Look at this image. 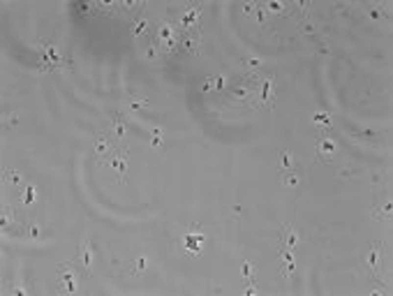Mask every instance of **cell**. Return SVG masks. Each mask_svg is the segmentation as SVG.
Returning a JSON list of instances; mask_svg holds the SVG:
<instances>
[{
	"instance_id": "obj_1",
	"label": "cell",
	"mask_w": 393,
	"mask_h": 296,
	"mask_svg": "<svg viewBox=\"0 0 393 296\" xmlns=\"http://www.w3.org/2000/svg\"><path fill=\"white\" fill-rule=\"evenodd\" d=\"M206 241H208V236H206L204 227L196 224V227H185V229L180 231L178 246H180V250L188 252V255H201Z\"/></svg>"
},
{
	"instance_id": "obj_2",
	"label": "cell",
	"mask_w": 393,
	"mask_h": 296,
	"mask_svg": "<svg viewBox=\"0 0 393 296\" xmlns=\"http://www.w3.org/2000/svg\"><path fill=\"white\" fill-rule=\"evenodd\" d=\"M155 35H157V42H160V51H164L167 56H172L176 51V47L180 44V30L178 25L172 24V21H162L157 25Z\"/></svg>"
},
{
	"instance_id": "obj_3",
	"label": "cell",
	"mask_w": 393,
	"mask_h": 296,
	"mask_svg": "<svg viewBox=\"0 0 393 296\" xmlns=\"http://www.w3.org/2000/svg\"><path fill=\"white\" fill-rule=\"evenodd\" d=\"M58 292H63V294H74V292H79V273H76V269H74L72 264H60L58 266Z\"/></svg>"
},
{
	"instance_id": "obj_4",
	"label": "cell",
	"mask_w": 393,
	"mask_h": 296,
	"mask_svg": "<svg viewBox=\"0 0 393 296\" xmlns=\"http://www.w3.org/2000/svg\"><path fill=\"white\" fill-rule=\"evenodd\" d=\"M227 98H229V102H234V104L250 107V104H254V98H257V86H252V83H247V81H241L238 86H234V88L227 91Z\"/></svg>"
},
{
	"instance_id": "obj_5",
	"label": "cell",
	"mask_w": 393,
	"mask_h": 296,
	"mask_svg": "<svg viewBox=\"0 0 393 296\" xmlns=\"http://www.w3.org/2000/svg\"><path fill=\"white\" fill-rule=\"evenodd\" d=\"M254 104H262V107H273L275 104V76H262V81L257 83V98H254Z\"/></svg>"
},
{
	"instance_id": "obj_6",
	"label": "cell",
	"mask_w": 393,
	"mask_h": 296,
	"mask_svg": "<svg viewBox=\"0 0 393 296\" xmlns=\"http://www.w3.org/2000/svg\"><path fill=\"white\" fill-rule=\"evenodd\" d=\"M336 155H338V144L321 132L319 139H317V160L319 162H331Z\"/></svg>"
},
{
	"instance_id": "obj_7",
	"label": "cell",
	"mask_w": 393,
	"mask_h": 296,
	"mask_svg": "<svg viewBox=\"0 0 393 296\" xmlns=\"http://www.w3.org/2000/svg\"><path fill=\"white\" fill-rule=\"evenodd\" d=\"M382 257H384V246H382V243L370 246L368 252L363 255V264L370 269V273H372V275H377V273H379V269H382Z\"/></svg>"
},
{
	"instance_id": "obj_8",
	"label": "cell",
	"mask_w": 393,
	"mask_h": 296,
	"mask_svg": "<svg viewBox=\"0 0 393 296\" xmlns=\"http://www.w3.org/2000/svg\"><path fill=\"white\" fill-rule=\"evenodd\" d=\"M76 259H79V266L86 275L93 273V266H95V252H93V243L90 241H83L79 246V252H76Z\"/></svg>"
},
{
	"instance_id": "obj_9",
	"label": "cell",
	"mask_w": 393,
	"mask_h": 296,
	"mask_svg": "<svg viewBox=\"0 0 393 296\" xmlns=\"http://www.w3.org/2000/svg\"><path fill=\"white\" fill-rule=\"evenodd\" d=\"M199 19H201V5H190V9L180 17V21H178V30L180 33L195 30L196 25H199Z\"/></svg>"
},
{
	"instance_id": "obj_10",
	"label": "cell",
	"mask_w": 393,
	"mask_h": 296,
	"mask_svg": "<svg viewBox=\"0 0 393 296\" xmlns=\"http://www.w3.org/2000/svg\"><path fill=\"white\" fill-rule=\"evenodd\" d=\"M180 47L188 51V53H192V56H196L199 51H201V33L199 30H188V33H180Z\"/></svg>"
},
{
	"instance_id": "obj_11",
	"label": "cell",
	"mask_w": 393,
	"mask_h": 296,
	"mask_svg": "<svg viewBox=\"0 0 393 296\" xmlns=\"http://www.w3.org/2000/svg\"><path fill=\"white\" fill-rule=\"evenodd\" d=\"M95 155H98L99 162H104L114 155V139L109 134H98L95 137Z\"/></svg>"
},
{
	"instance_id": "obj_12",
	"label": "cell",
	"mask_w": 393,
	"mask_h": 296,
	"mask_svg": "<svg viewBox=\"0 0 393 296\" xmlns=\"http://www.w3.org/2000/svg\"><path fill=\"white\" fill-rule=\"evenodd\" d=\"M109 167H111V172L118 176V181H125V173H127V150L114 153V155L109 157Z\"/></svg>"
},
{
	"instance_id": "obj_13",
	"label": "cell",
	"mask_w": 393,
	"mask_h": 296,
	"mask_svg": "<svg viewBox=\"0 0 393 296\" xmlns=\"http://www.w3.org/2000/svg\"><path fill=\"white\" fill-rule=\"evenodd\" d=\"M60 63V53H58L56 44H44L42 47V70H53Z\"/></svg>"
},
{
	"instance_id": "obj_14",
	"label": "cell",
	"mask_w": 393,
	"mask_h": 296,
	"mask_svg": "<svg viewBox=\"0 0 393 296\" xmlns=\"http://www.w3.org/2000/svg\"><path fill=\"white\" fill-rule=\"evenodd\" d=\"M280 262H282V275H285V278H292V275H294V266H296L294 250L282 247V252H280Z\"/></svg>"
},
{
	"instance_id": "obj_15",
	"label": "cell",
	"mask_w": 393,
	"mask_h": 296,
	"mask_svg": "<svg viewBox=\"0 0 393 296\" xmlns=\"http://www.w3.org/2000/svg\"><path fill=\"white\" fill-rule=\"evenodd\" d=\"M5 183L12 185V188H24L25 185V173L19 169V167H9L5 169Z\"/></svg>"
},
{
	"instance_id": "obj_16",
	"label": "cell",
	"mask_w": 393,
	"mask_h": 296,
	"mask_svg": "<svg viewBox=\"0 0 393 296\" xmlns=\"http://www.w3.org/2000/svg\"><path fill=\"white\" fill-rule=\"evenodd\" d=\"M280 241H282V247H289V250H294V247L298 246V234H296V229L292 224H287L285 229H282Z\"/></svg>"
},
{
	"instance_id": "obj_17",
	"label": "cell",
	"mask_w": 393,
	"mask_h": 296,
	"mask_svg": "<svg viewBox=\"0 0 393 296\" xmlns=\"http://www.w3.org/2000/svg\"><path fill=\"white\" fill-rule=\"evenodd\" d=\"M132 35H134V37H146V35H148V19H146V14H139V17L132 19Z\"/></svg>"
},
{
	"instance_id": "obj_18",
	"label": "cell",
	"mask_w": 393,
	"mask_h": 296,
	"mask_svg": "<svg viewBox=\"0 0 393 296\" xmlns=\"http://www.w3.org/2000/svg\"><path fill=\"white\" fill-rule=\"evenodd\" d=\"M241 278L246 282H257V264L252 259H246L241 264Z\"/></svg>"
},
{
	"instance_id": "obj_19",
	"label": "cell",
	"mask_w": 393,
	"mask_h": 296,
	"mask_svg": "<svg viewBox=\"0 0 393 296\" xmlns=\"http://www.w3.org/2000/svg\"><path fill=\"white\" fill-rule=\"evenodd\" d=\"M19 201L24 206H30L37 201V185H33V183H25L24 185V192H21V197H19Z\"/></svg>"
},
{
	"instance_id": "obj_20",
	"label": "cell",
	"mask_w": 393,
	"mask_h": 296,
	"mask_svg": "<svg viewBox=\"0 0 393 296\" xmlns=\"http://www.w3.org/2000/svg\"><path fill=\"white\" fill-rule=\"evenodd\" d=\"M312 123L319 125V132L333 127V121H331V114H328V111H317V114L312 116Z\"/></svg>"
},
{
	"instance_id": "obj_21",
	"label": "cell",
	"mask_w": 393,
	"mask_h": 296,
	"mask_svg": "<svg viewBox=\"0 0 393 296\" xmlns=\"http://www.w3.org/2000/svg\"><path fill=\"white\" fill-rule=\"evenodd\" d=\"M9 224H17V213L9 206H2V213H0V227H2V231H7Z\"/></svg>"
},
{
	"instance_id": "obj_22",
	"label": "cell",
	"mask_w": 393,
	"mask_h": 296,
	"mask_svg": "<svg viewBox=\"0 0 393 296\" xmlns=\"http://www.w3.org/2000/svg\"><path fill=\"white\" fill-rule=\"evenodd\" d=\"M264 7H266V12H269L270 17H273V14H287V12H289V5H287V2H278V0H270Z\"/></svg>"
},
{
	"instance_id": "obj_23",
	"label": "cell",
	"mask_w": 393,
	"mask_h": 296,
	"mask_svg": "<svg viewBox=\"0 0 393 296\" xmlns=\"http://www.w3.org/2000/svg\"><path fill=\"white\" fill-rule=\"evenodd\" d=\"M24 236H25V239H30V241H37V239H42V236H44V229L40 227V222H30V224L25 227Z\"/></svg>"
},
{
	"instance_id": "obj_24",
	"label": "cell",
	"mask_w": 393,
	"mask_h": 296,
	"mask_svg": "<svg viewBox=\"0 0 393 296\" xmlns=\"http://www.w3.org/2000/svg\"><path fill=\"white\" fill-rule=\"evenodd\" d=\"M243 67H246V72H259V70L264 67V58L262 56L246 58V60H243Z\"/></svg>"
},
{
	"instance_id": "obj_25",
	"label": "cell",
	"mask_w": 393,
	"mask_h": 296,
	"mask_svg": "<svg viewBox=\"0 0 393 296\" xmlns=\"http://www.w3.org/2000/svg\"><path fill=\"white\" fill-rule=\"evenodd\" d=\"M125 132H127V123L123 121V116H114V137L116 139H125Z\"/></svg>"
},
{
	"instance_id": "obj_26",
	"label": "cell",
	"mask_w": 393,
	"mask_h": 296,
	"mask_svg": "<svg viewBox=\"0 0 393 296\" xmlns=\"http://www.w3.org/2000/svg\"><path fill=\"white\" fill-rule=\"evenodd\" d=\"M280 169H282V172H292V169H294V155H292L289 150H282V153H280Z\"/></svg>"
},
{
	"instance_id": "obj_27",
	"label": "cell",
	"mask_w": 393,
	"mask_h": 296,
	"mask_svg": "<svg viewBox=\"0 0 393 296\" xmlns=\"http://www.w3.org/2000/svg\"><path fill=\"white\" fill-rule=\"evenodd\" d=\"M301 183V173H296L294 169L292 172H285V176H282V185H287V188H296Z\"/></svg>"
},
{
	"instance_id": "obj_28",
	"label": "cell",
	"mask_w": 393,
	"mask_h": 296,
	"mask_svg": "<svg viewBox=\"0 0 393 296\" xmlns=\"http://www.w3.org/2000/svg\"><path fill=\"white\" fill-rule=\"evenodd\" d=\"M148 269V257L146 255H141L134 259V266H132V275H141V273H146Z\"/></svg>"
},
{
	"instance_id": "obj_29",
	"label": "cell",
	"mask_w": 393,
	"mask_h": 296,
	"mask_svg": "<svg viewBox=\"0 0 393 296\" xmlns=\"http://www.w3.org/2000/svg\"><path fill=\"white\" fill-rule=\"evenodd\" d=\"M150 144H153V148H162L164 146V130L153 127V130H150Z\"/></svg>"
},
{
	"instance_id": "obj_30",
	"label": "cell",
	"mask_w": 393,
	"mask_h": 296,
	"mask_svg": "<svg viewBox=\"0 0 393 296\" xmlns=\"http://www.w3.org/2000/svg\"><path fill=\"white\" fill-rule=\"evenodd\" d=\"M254 19H257V24H259V25H266V24H269V19H273V17L266 12V7H264V5H257V9H254Z\"/></svg>"
},
{
	"instance_id": "obj_31",
	"label": "cell",
	"mask_w": 393,
	"mask_h": 296,
	"mask_svg": "<svg viewBox=\"0 0 393 296\" xmlns=\"http://www.w3.org/2000/svg\"><path fill=\"white\" fill-rule=\"evenodd\" d=\"M391 211H393V206L391 204H384V206H379V208H375V218L377 220H391Z\"/></svg>"
},
{
	"instance_id": "obj_32",
	"label": "cell",
	"mask_w": 393,
	"mask_h": 296,
	"mask_svg": "<svg viewBox=\"0 0 393 296\" xmlns=\"http://www.w3.org/2000/svg\"><path fill=\"white\" fill-rule=\"evenodd\" d=\"M213 81H215V91H224L229 76H227V74H218V76H213Z\"/></svg>"
},
{
	"instance_id": "obj_33",
	"label": "cell",
	"mask_w": 393,
	"mask_h": 296,
	"mask_svg": "<svg viewBox=\"0 0 393 296\" xmlns=\"http://www.w3.org/2000/svg\"><path fill=\"white\" fill-rule=\"evenodd\" d=\"M162 56V51L157 49L155 44H150V47H146V58L148 60H157V58Z\"/></svg>"
},
{
	"instance_id": "obj_34",
	"label": "cell",
	"mask_w": 393,
	"mask_h": 296,
	"mask_svg": "<svg viewBox=\"0 0 393 296\" xmlns=\"http://www.w3.org/2000/svg\"><path fill=\"white\" fill-rule=\"evenodd\" d=\"M9 292L12 294H30V287H25V285H19V282H14V285H9Z\"/></svg>"
},
{
	"instance_id": "obj_35",
	"label": "cell",
	"mask_w": 393,
	"mask_h": 296,
	"mask_svg": "<svg viewBox=\"0 0 393 296\" xmlns=\"http://www.w3.org/2000/svg\"><path fill=\"white\" fill-rule=\"evenodd\" d=\"M243 14L246 17H254V9H257V2H243Z\"/></svg>"
},
{
	"instance_id": "obj_36",
	"label": "cell",
	"mask_w": 393,
	"mask_h": 296,
	"mask_svg": "<svg viewBox=\"0 0 393 296\" xmlns=\"http://www.w3.org/2000/svg\"><path fill=\"white\" fill-rule=\"evenodd\" d=\"M130 107H132V109H144V107H148V99H137V98H132V99H130Z\"/></svg>"
},
{
	"instance_id": "obj_37",
	"label": "cell",
	"mask_w": 393,
	"mask_h": 296,
	"mask_svg": "<svg viewBox=\"0 0 393 296\" xmlns=\"http://www.w3.org/2000/svg\"><path fill=\"white\" fill-rule=\"evenodd\" d=\"M17 123H19V116H17V114H14V116H7V118H5V127H9V125L14 127Z\"/></svg>"
},
{
	"instance_id": "obj_38",
	"label": "cell",
	"mask_w": 393,
	"mask_h": 296,
	"mask_svg": "<svg viewBox=\"0 0 393 296\" xmlns=\"http://www.w3.org/2000/svg\"><path fill=\"white\" fill-rule=\"evenodd\" d=\"M98 9H102V12H114L116 5H111V2H99Z\"/></svg>"
},
{
	"instance_id": "obj_39",
	"label": "cell",
	"mask_w": 393,
	"mask_h": 296,
	"mask_svg": "<svg viewBox=\"0 0 393 296\" xmlns=\"http://www.w3.org/2000/svg\"><path fill=\"white\" fill-rule=\"evenodd\" d=\"M301 30H303L305 35H312V33H315V25H312L310 21H308V24H303V25H301Z\"/></svg>"
},
{
	"instance_id": "obj_40",
	"label": "cell",
	"mask_w": 393,
	"mask_h": 296,
	"mask_svg": "<svg viewBox=\"0 0 393 296\" xmlns=\"http://www.w3.org/2000/svg\"><path fill=\"white\" fill-rule=\"evenodd\" d=\"M241 213H243V208H241V206H234V208H231V215H241Z\"/></svg>"
}]
</instances>
